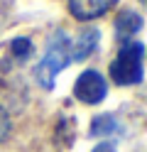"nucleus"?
<instances>
[{"label":"nucleus","mask_w":147,"mask_h":152,"mask_svg":"<svg viewBox=\"0 0 147 152\" xmlns=\"http://www.w3.org/2000/svg\"><path fill=\"white\" fill-rule=\"evenodd\" d=\"M118 0H69V12H71L76 20L88 22L96 20V17L105 15Z\"/></svg>","instance_id":"4"},{"label":"nucleus","mask_w":147,"mask_h":152,"mask_svg":"<svg viewBox=\"0 0 147 152\" xmlns=\"http://www.w3.org/2000/svg\"><path fill=\"white\" fill-rule=\"evenodd\" d=\"M110 79L118 86H137L145 79V44L125 42L110 64Z\"/></svg>","instance_id":"2"},{"label":"nucleus","mask_w":147,"mask_h":152,"mask_svg":"<svg viewBox=\"0 0 147 152\" xmlns=\"http://www.w3.org/2000/svg\"><path fill=\"white\" fill-rule=\"evenodd\" d=\"M10 128H12V125H10V115H7V110L0 106V142L10 135Z\"/></svg>","instance_id":"9"},{"label":"nucleus","mask_w":147,"mask_h":152,"mask_svg":"<svg viewBox=\"0 0 147 152\" xmlns=\"http://www.w3.org/2000/svg\"><path fill=\"white\" fill-rule=\"evenodd\" d=\"M98 39H101V32L96 30V27H83L78 37L71 42V61H83L88 59L96 47H98Z\"/></svg>","instance_id":"5"},{"label":"nucleus","mask_w":147,"mask_h":152,"mask_svg":"<svg viewBox=\"0 0 147 152\" xmlns=\"http://www.w3.org/2000/svg\"><path fill=\"white\" fill-rule=\"evenodd\" d=\"M105 93H108V83H105V79L96 69L83 71L76 79V83H74V96L81 101V103H88V106L101 103L105 98Z\"/></svg>","instance_id":"3"},{"label":"nucleus","mask_w":147,"mask_h":152,"mask_svg":"<svg viewBox=\"0 0 147 152\" xmlns=\"http://www.w3.org/2000/svg\"><path fill=\"white\" fill-rule=\"evenodd\" d=\"M115 130V118L113 115H96L91 123V135L93 137H108Z\"/></svg>","instance_id":"7"},{"label":"nucleus","mask_w":147,"mask_h":152,"mask_svg":"<svg viewBox=\"0 0 147 152\" xmlns=\"http://www.w3.org/2000/svg\"><path fill=\"white\" fill-rule=\"evenodd\" d=\"M69 61H71V39H69V34L64 30H54V34L47 42L42 61L34 69V79L39 81V86L52 91L54 79L69 66Z\"/></svg>","instance_id":"1"},{"label":"nucleus","mask_w":147,"mask_h":152,"mask_svg":"<svg viewBox=\"0 0 147 152\" xmlns=\"http://www.w3.org/2000/svg\"><path fill=\"white\" fill-rule=\"evenodd\" d=\"M32 52H34V47H32V42H29L27 37H15V39L10 42V54H12L17 61L29 59V56H32Z\"/></svg>","instance_id":"8"},{"label":"nucleus","mask_w":147,"mask_h":152,"mask_svg":"<svg viewBox=\"0 0 147 152\" xmlns=\"http://www.w3.org/2000/svg\"><path fill=\"white\" fill-rule=\"evenodd\" d=\"M91 152H115V147L110 145V142H101V145H96Z\"/></svg>","instance_id":"10"},{"label":"nucleus","mask_w":147,"mask_h":152,"mask_svg":"<svg viewBox=\"0 0 147 152\" xmlns=\"http://www.w3.org/2000/svg\"><path fill=\"white\" fill-rule=\"evenodd\" d=\"M142 15L140 12H135V10H123L120 15L115 17V34H118V39H123V42H130L132 37L142 30Z\"/></svg>","instance_id":"6"}]
</instances>
